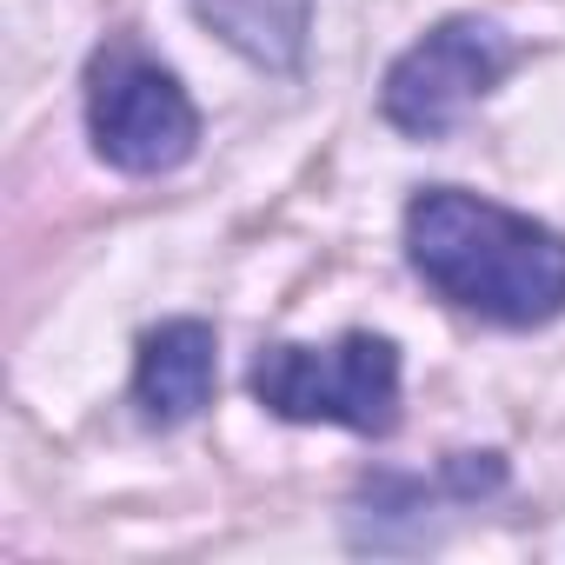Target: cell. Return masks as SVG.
<instances>
[{"label":"cell","mask_w":565,"mask_h":565,"mask_svg":"<svg viewBox=\"0 0 565 565\" xmlns=\"http://www.w3.org/2000/svg\"><path fill=\"white\" fill-rule=\"evenodd\" d=\"M406 259L426 287L492 327H545L565 313V233L499 200L426 186L406 206Z\"/></svg>","instance_id":"cell-1"},{"label":"cell","mask_w":565,"mask_h":565,"mask_svg":"<svg viewBox=\"0 0 565 565\" xmlns=\"http://www.w3.org/2000/svg\"><path fill=\"white\" fill-rule=\"evenodd\" d=\"M246 386L287 426H347L360 439H386L399 426V347L386 333H347L333 347H266Z\"/></svg>","instance_id":"cell-2"},{"label":"cell","mask_w":565,"mask_h":565,"mask_svg":"<svg viewBox=\"0 0 565 565\" xmlns=\"http://www.w3.org/2000/svg\"><path fill=\"white\" fill-rule=\"evenodd\" d=\"M87 134L114 173L153 180L193 160L200 107L160 61H147L134 41H114L87 67Z\"/></svg>","instance_id":"cell-3"},{"label":"cell","mask_w":565,"mask_h":565,"mask_svg":"<svg viewBox=\"0 0 565 565\" xmlns=\"http://www.w3.org/2000/svg\"><path fill=\"white\" fill-rule=\"evenodd\" d=\"M512 67H519V41L499 21L452 14L386 67L380 114L413 140H446Z\"/></svg>","instance_id":"cell-4"},{"label":"cell","mask_w":565,"mask_h":565,"mask_svg":"<svg viewBox=\"0 0 565 565\" xmlns=\"http://www.w3.org/2000/svg\"><path fill=\"white\" fill-rule=\"evenodd\" d=\"M220 380V340L206 320H167L140 340L134 360V406L147 426H186Z\"/></svg>","instance_id":"cell-5"},{"label":"cell","mask_w":565,"mask_h":565,"mask_svg":"<svg viewBox=\"0 0 565 565\" xmlns=\"http://www.w3.org/2000/svg\"><path fill=\"white\" fill-rule=\"evenodd\" d=\"M186 8L239 61H253L266 74H300L307 34H313V0H186Z\"/></svg>","instance_id":"cell-6"},{"label":"cell","mask_w":565,"mask_h":565,"mask_svg":"<svg viewBox=\"0 0 565 565\" xmlns=\"http://www.w3.org/2000/svg\"><path fill=\"white\" fill-rule=\"evenodd\" d=\"M439 486H446L452 499H486V492L505 486V459H499V452H452L446 472H439Z\"/></svg>","instance_id":"cell-7"}]
</instances>
